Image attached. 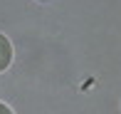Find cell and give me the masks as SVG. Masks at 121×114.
I'll return each mask as SVG.
<instances>
[{
  "label": "cell",
  "instance_id": "obj_1",
  "mask_svg": "<svg viewBox=\"0 0 121 114\" xmlns=\"http://www.w3.org/2000/svg\"><path fill=\"white\" fill-rule=\"evenodd\" d=\"M10 62H13V45H10V40L0 32V72H5V69L10 67Z\"/></svg>",
  "mask_w": 121,
  "mask_h": 114
},
{
  "label": "cell",
  "instance_id": "obj_2",
  "mask_svg": "<svg viewBox=\"0 0 121 114\" xmlns=\"http://www.w3.org/2000/svg\"><path fill=\"white\" fill-rule=\"evenodd\" d=\"M0 114H13V109H10L8 104H3V102H0Z\"/></svg>",
  "mask_w": 121,
  "mask_h": 114
},
{
  "label": "cell",
  "instance_id": "obj_3",
  "mask_svg": "<svg viewBox=\"0 0 121 114\" xmlns=\"http://www.w3.org/2000/svg\"><path fill=\"white\" fill-rule=\"evenodd\" d=\"M37 3H49V0H37Z\"/></svg>",
  "mask_w": 121,
  "mask_h": 114
}]
</instances>
